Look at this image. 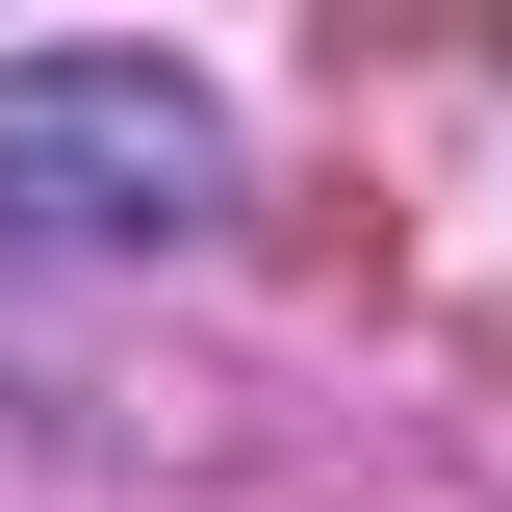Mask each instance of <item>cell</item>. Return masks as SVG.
I'll list each match as a JSON object with an SVG mask.
<instances>
[{
  "label": "cell",
  "mask_w": 512,
  "mask_h": 512,
  "mask_svg": "<svg viewBox=\"0 0 512 512\" xmlns=\"http://www.w3.org/2000/svg\"><path fill=\"white\" fill-rule=\"evenodd\" d=\"M231 205V103L180 52H0V231L52 256H154Z\"/></svg>",
  "instance_id": "1"
}]
</instances>
